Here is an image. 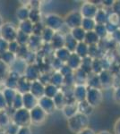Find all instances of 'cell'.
<instances>
[{"mask_svg":"<svg viewBox=\"0 0 120 134\" xmlns=\"http://www.w3.org/2000/svg\"><path fill=\"white\" fill-rule=\"evenodd\" d=\"M89 124H90L89 116L80 113L75 114V116L68 119V121H67L69 130L72 132H75L76 134L80 132L81 131H82L84 129L88 128Z\"/></svg>","mask_w":120,"mask_h":134,"instance_id":"1","label":"cell"},{"mask_svg":"<svg viewBox=\"0 0 120 134\" xmlns=\"http://www.w3.org/2000/svg\"><path fill=\"white\" fill-rule=\"evenodd\" d=\"M86 101L91 107H99L103 101V94L102 91L99 88H94L91 87H87V98Z\"/></svg>","mask_w":120,"mask_h":134,"instance_id":"2","label":"cell"},{"mask_svg":"<svg viewBox=\"0 0 120 134\" xmlns=\"http://www.w3.org/2000/svg\"><path fill=\"white\" fill-rule=\"evenodd\" d=\"M82 19H84V17L81 14L80 11H74L65 16V18L64 19L65 24L70 28L71 30L75 29V28L82 26Z\"/></svg>","mask_w":120,"mask_h":134,"instance_id":"3","label":"cell"},{"mask_svg":"<svg viewBox=\"0 0 120 134\" xmlns=\"http://www.w3.org/2000/svg\"><path fill=\"white\" fill-rule=\"evenodd\" d=\"M14 121L15 124L18 125V126L28 127V124L32 122L30 111L25 108L17 110L14 114Z\"/></svg>","mask_w":120,"mask_h":134,"instance_id":"4","label":"cell"},{"mask_svg":"<svg viewBox=\"0 0 120 134\" xmlns=\"http://www.w3.org/2000/svg\"><path fill=\"white\" fill-rule=\"evenodd\" d=\"M99 8L96 4H93L92 1L85 2L82 5L80 9V13L84 18H91L94 19L97 14Z\"/></svg>","mask_w":120,"mask_h":134,"instance_id":"5","label":"cell"},{"mask_svg":"<svg viewBox=\"0 0 120 134\" xmlns=\"http://www.w3.org/2000/svg\"><path fill=\"white\" fill-rule=\"evenodd\" d=\"M64 24L65 20L56 14H49L48 17H46V26L56 32L59 31Z\"/></svg>","mask_w":120,"mask_h":134,"instance_id":"6","label":"cell"},{"mask_svg":"<svg viewBox=\"0 0 120 134\" xmlns=\"http://www.w3.org/2000/svg\"><path fill=\"white\" fill-rule=\"evenodd\" d=\"M2 32V38H4L6 41H14V40L17 38V32L15 29L10 23L3 24L1 29Z\"/></svg>","mask_w":120,"mask_h":134,"instance_id":"7","label":"cell"},{"mask_svg":"<svg viewBox=\"0 0 120 134\" xmlns=\"http://www.w3.org/2000/svg\"><path fill=\"white\" fill-rule=\"evenodd\" d=\"M30 113L32 122H33V124H41V122H43L48 114L40 105H37L35 108L30 110Z\"/></svg>","mask_w":120,"mask_h":134,"instance_id":"8","label":"cell"},{"mask_svg":"<svg viewBox=\"0 0 120 134\" xmlns=\"http://www.w3.org/2000/svg\"><path fill=\"white\" fill-rule=\"evenodd\" d=\"M39 105H40L41 108L44 110L48 114L53 113L54 110L56 108L55 102H54V99L48 98V97H45V96L40 98V100H39Z\"/></svg>","mask_w":120,"mask_h":134,"instance_id":"9","label":"cell"},{"mask_svg":"<svg viewBox=\"0 0 120 134\" xmlns=\"http://www.w3.org/2000/svg\"><path fill=\"white\" fill-rule=\"evenodd\" d=\"M73 94L77 103L85 101L87 98V87L85 85H75Z\"/></svg>","mask_w":120,"mask_h":134,"instance_id":"10","label":"cell"},{"mask_svg":"<svg viewBox=\"0 0 120 134\" xmlns=\"http://www.w3.org/2000/svg\"><path fill=\"white\" fill-rule=\"evenodd\" d=\"M82 62V58H81L77 54L74 52V53H71L70 57H69L68 60L65 63V64L68 67H70L73 71H76L81 68Z\"/></svg>","mask_w":120,"mask_h":134,"instance_id":"11","label":"cell"},{"mask_svg":"<svg viewBox=\"0 0 120 134\" xmlns=\"http://www.w3.org/2000/svg\"><path fill=\"white\" fill-rule=\"evenodd\" d=\"M30 93L35 97L36 98H41L45 96V87L40 81H33L30 87Z\"/></svg>","mask_w":120,"mask_h":134,"instance_id":"12","label":"cell"},{"mask_svg":"<svg viewBox=\"0 0 120 134\" xmlns=\"http://www.w3.org/2000/svg\"><path fill=\"white\" fill-rule=\"evenodd\" d=\"M62 112L67 119H70L78 114V103H68L63 107Z\"/></svg>","mask_w":120,"mask_h":134,"instance_id":"13","label":"cell"},{"mask_svg":"<svg viewBox=\"0 0 120 134\" xmlns=\"http://www.w3.org/2000/svg\"><path fill=\"white\" fill-rule=\"evenodd\" d=\"M89 75L86 72H84L82 69H78L74 72V77H75V85H84L88 81Z\"/></svg>","mask_w":120,"mask_h":134,"instance_id":"14","label":"cell"},{"mask_svg":"<svg viewBox=\"0 0 120 134\" xmlns=\"http://www.w3.org/2000/svg\"><path fill=\"white\" fill-rule=\"evenodd\" d=\"M23 105L27 110H32L37 107V98L32 93H25L23 96Z\"/></svg>","mask_w":120,"mask_h":134,"instance_id":"15","label":"cell"},{"mask_svg":"<svg viewBox=\"0 0 120 134\" xmlns=\"http://www.w3.org/2000/svg\"><path fill=\"white\" fill-rule=\"evenodd\" d=\"M65 35H63L61 32L58 31L55 33L54 38L51 41L52 47L55 48L56 50L60 49L62 47H65Z\"/></svg>","mask_w":120,"mask_h":134,"instance_id":"16","label":"cell"},{"mask_svg":"<svg viewBox=\"0 0 120 134\" xmlns=\"http://www.w3.org/2000/svg\"><path fill=\"white\" fill-rule=\"evenodd\" d=\"M100 82H101L102 88L108 87L113 82V75L109 70H104L99 74Z\"/></svg>","mask_w":120,"mask_h":134,"instance_id":"17","label":"cell"},{"mask_svg":"<svg viewBox=\"0 0 120 134\" xmlns=\"http://www.w3.org/2000/svg\"><path fill=\"white\" fill-rule=\"evenodd\" d=\"M100 37L97 35V33L93 31H89L86 32V36H85V40L84 42L86 43L88 46H97L98 44L100 42Z\"/></svg>","mask_w":120,"mask_h":134,"instance_id":"18","label":"cell"},{"mask_svg":"<svg viewBox=\"0 0 120 134\" xmlns=\"http://www.w3.org/2000/svg\"><path fill=\"white\" fill-rule=\"evenodd\" d=\"M78 46V42L75 40V38L71 35V33L65 34V47L67 48L71 53L75 52L76 47Z\"/></svg>","mask_w":120,"mask_h":134,"instance_id":"19","label":"cell"},{"mask_svg":"<svg viewBox=\"0 0 120 134\" xmlns=\"http://www.w3.org/2000/svg\"><path fill=\"white\" fill-rule=\"evenodd\" d=\"M89 50H90V46H88L85 42H80L78 43V46L76 47L75 53L77 54L82 59H84V58L89 57Z\"/></svg>","mask_w":120,"mask_h":134,"instance_id":"20","label":"cell"},{"mask_svg":"<svg viewBox=\"0 0 120 134\" xmlns=\"http://www.w3.org/2000/svg\"><path fill=\"white\" fill-rule=\"evenodd\" d=\"M70 33H71V35L75 38V40L78 43L84 42L85 36H86V31H85L82 27H78V28H75V29L71 30Z\"/></svg>","mask_w":120,"mask_h":134,"instance_id":"21","label":"cell"},{"mask_svg":"<svg viewBox=\"0 0 120 134\" xmlns=\"http://www.w3.org/2000/svg\"><path fill=\"white\" fill-rule=\"evenodd\" d=\"M92 112H93V107L86 100L78 103V113L89 116L90 114H92Z\"/></svg>","mask_w":120,"mask_h":134,"instance_id":"22","label":"cell"},{"mask_svg":"<svg viewBox=\"0 0 120 134\" xmlns=\"http://www.w3.org/2000/svg\"><path fill=\"white\" fill-rule=\"evenodd\" d=\"M96 26H97V23H96L94 19L84 18L82 19V26H81V27H82L86 32H89V31H94Z\"/></svg>","mask_w":120,"mask_h":134,"instance_id":"23","label":"cell"},{"mask_svg":"<svg viewBox=\"0 0 120 134\" xmlns=\"http://www.w3.org/2000/svg\"><path fill=\"white\" fill-rule=\"evenodd\" d=\"M108 14L104 9H99L94 18L96 23L97 24L106 25L108 23Z\"/></svg>","mask_w":120,"mask_h":134,"instance_id":"24","label":"cell"},{"mask_svg":"<svg viewBox=\"0 0 120 134\" xmlns=\"http://www.w3.org/2000/svg\"><path fill=\"white\" fill-rule=\"evenodd\" d=\"M70 55H71V52L67 48H65V47H62V48L56 50V58L62 63L63 62L66 63L69 57H70Z\"/></svg>","mask_w":120,"mask_h":134,"instance_id":"25","label":"cell"},{"mask_svg":"<svg viewBox=\"0 0 120 134\" xmlns=\"http://www.w3.org/2000/svg\"><path fill=\"white\" fill-rule=\"evenodd\" d=\"M87 84H88V87L91 88H102L101 82H100V77L98 74H92V75H89V79L88 81H87Z\"/></svg>","mask_w":120,"mask_h":134,"instance_id":"26","label":"cell"},{"mask_svg":"<svg viewBox=\"0 0 120 134\" xmlns=\"http://www.w3.org/2000/svg\"><path fill=\"white\" fill-rule=\"evenodd\" d=\"M59 91L60 90H58V88L51 83L45 86V97H48V98H54Z\"/></svg>","mask_w":120,"mask_h":134,"instance_id":"27","label":"cell"},{"mask_svg":"<svg viewBox=\"0 0 120 134\" xmlns=\"http://www.w3.org/2000/svg\"><path fill=\"white\" fill-rule=\"evenodd\" d=\"M53 99L54 102H55L56 107L58 109H63V107L66 105V99H65V96L63 91L58 92V94Z\"/></svg>","mask_w":120,"mask_h":134,"instance_id":"28","label":"cell"},{"mask_svg":"<svg viewBox=\"0 0 120 134\" xmlns=\"http://www.w3.org/2000/svg\"><path fill=\"white\" fill-rule=\"evenodd\" d=\"M92 62H93V58H91V57H87L82 59V65H81V69L86 72L88 74H90V72H92Z\"/></svg>","mask_w":120,"mask_h":134,"instance_id":"29","label":"cell"},{"mask_svg":"<svg viewBox=\"0 0 120 134\" xmlns=\"http://www.w3.org/2000/svg\"><path fill=\"white\" fill-rule=\"evenodd\" d=\"M50 83L56 86V87H58V86H62L63 84H65V77L63 76L59 72L54 73V74L51 76Z\"/></svg>","mask_w":120,"mask_h":134,"instance_id":"30","label":"cell"},{"mask_svg":"<svg viewBox=\"0 0 120 134\" xmlns=\"http://www.w3.org/2000/svg\"><path fill=\"white\" fill-rule=\"evenodd\" d=\"M20 31L23 32V33L29 35L32 32H33V24L30 21H23L20 26Z\"/></svg>","mask_w":120,"mask_h":134,"instance_id":"31","label":"cell"},{"mask_svg":"<svg viewBox=\"0 0 120 134\" xmlns=\"http://www.w3.org/2000/svg\"><path fill=\"white\" fill-rule=\"evenodd\" d=\"M94 31L97 33V35L100 37V40H104L108 34L106 25H102V24H97Z\"/></svg>","mask_w":120,"mask_h":134,"instance_id":"32","label":"cell"},{"mask_svg":"<svg viewBox=\"0 0 120 134\" xmlns=\"http://www.w3.org/2000/svg\"><path fill=\"white\" fill-rule=\"evenodd\" d=\"M55 33H56L55 31H53V30L46 27L44 29V31H43V32H42V38L45 40L46 42H51L52 40H53V38H54Z\"/></svg>","mask_w":120,"mask_h":134,"instance_id":"33","label":"cell"},{"mask_svg":"<svg viewBox=\"0 0 120 134\" xmlns=\"http://www.w3.org/2000/svg\"><path fill=\"white\" fill-rule=\"evenodd\" d=\"M108 23L113 24L115 26L119 27L120 25V15L117 14H116L114 12H111L110 14H108Z\"/></svg>","mask_w":120,"mask_h":134,"instance_id":"34","label":"cell"},{"mask_svg":"<svg viewBox=\"0 0 120 134\" xmlns=\"http://www.w3.org/2000/svg\"><path fill=\"white\" fill-rule=\"evenodd\" d=\"M92 72L93 74H98L99 75L102 71H104L103 67H102L101 62H100V59H93L92 62Z\"/></svg>","mask_w":120,"mask_h":134,"instance_id":"35","label":"cell"},{"mask_svg":"<svg viewBox=\"0 0 120 134\" xmlns=\"http://www.w3.org/2000/svg\"><path fill=\"white\" fill-rule=\"evenodd\" d=\"M59 72L65 78V77H68V76L73 75L74 72H75V71L72 70L70 67H68L66 64H65V65H63L62 67H61V69L59 70Z\"/></svg>","mask_w":120,"mask_h":134,"instance_id":"36","label":"cell"},{"mask_svg":"<svg viewBox=\"0 0 120 134\" xmlns=\"http://www.w3.org/2000/svg\"><path fill=\"white\" fill-rule=\"evenodd\" d=\"M30 15V12L28 9H25V8H21L19 9V11L17 12V17H18L20 20H23L26 21L28 19V17Z\"/></svg>","mask_w":120,"mask_h":134,"instance_id":"37","label":"cell"},{"mask_svg":"<svg viewBox=\"0 0 120 134\" xmlns=\"http://www.w3.org/2000/svg\"><path fill=\"white\" fill-rule=\"evenodd\" d=\"M30 21H33V23H39V20H40V11L39 10H37V9H33V10H32L30 12Z\"/></svg>","mask_w":120,"mask_h":134,"instance_id":"38","label":"cell"},{"mask_svg":"<svg viewBox=\"0 0 120 134\" xmlns=\"http://www.w3.org/2000/svg\"><path fill=\"white\" fill-rule=\"evenodd\" d=\"M3 55V61L4 63H12L14 59V55L11 52H6V53L2 54Z\"/></svg>","mask_w":120,"mask_h":134,"instance_id":"39","label":"cell"},{"mask_svg":"<svg viewBox=\"0 0 120 134\" xmlns=\"http://www.w3.org/2000/svg\"><path fill=\"white\" fill-rule=\"evenodd\" d=\"M111 37H112L113 41L120 44V28H118L113 34H111Z\"/></svg>","mask_w":120,"mask_h":134,"instance_id":"40","label":"cell"},{"mask_svg":"<svg viewBox=\"0 0 120 134\" xmlns=\"http://www.w3.org/2000/svg\"><path fill=\"white\" fill-rule=\"evenodd\" d=\"M113 97H114V99H115L116 102L120 104V86H119V87H117L115 90Z\"/></svg>","mask_w":120,"mask_h":134,"instance_id":"41","label":"cell"},{"mask_svg":"<svg viewBox=\"0 0 120 134\" xmlns=\"http://www.w3.org/2000/svg\"><path fill=\"white\" fill-rule=\"evenodd\" d=\"M112 8H113V12L120 15V1H115V4Z\"/></svg>","mask_w":120,"mask_h":134,"instance_id":"42","label":"cell"},{"mask_svg":"<svg viewBox=\"0 0 120 134\" xmlns=\"http://www.w3.org/2000/svg\"><path fill=\"white\" fill-rule=\"evenodd\" d=\"M114 132L115 134H120V118L117 119L114 125Z\"/></svg>","mask_w":120,"mask_h":134,"instance_id":"43","label":"cell"},{"mask_svg":"<svg viewBox=\"0 0 120 134\" xmlns=\"http://www.w3.org/2000/svg\"><path fill=\"white\" fill-rule=\"evenodd\" d=\"M77 134H97V133H96L92 129H91L88 127V128L84 129L82 131H81L80 132H78Z\"/></svg>","mask_w":120,"mask_h":134,"instance_id":"44","label":"cell"},{"mask_svg":"<svg viewBox=\"0 0 120 134\" xmlns=\"http://www.w3.org/2000/svg\"><path fill=\"white\" fill-rule=\"evenodd\" d=\"M7 103H6V98L3 93H0V107H6Z\"/></svg>","mask_w":120,"mask_h":134,"instance_id":"45","label":"cell"},{"mask_svg":"<svg viewBox=\"0 0 120 134\" xmlns=\"http://www.w3.org/2000/svg\"><path fill=\"white\" fill-rule=\"evenodd\" d=\"M17 134H32L29 127H22Z\"/></svg>","mask_w":120,"mask_h":134,"instance_id":"46","label":"cell"},{"mask_svg":"<svg viewBox=\"0 0 120 134\" xmlns=\"http://www.w3.org/2000/svg\"><path fill=\"white\" fill-rule=\"evenodd\" d=\"M115 4V1H111V0H108V1H102L101 5H103L106 7H113Z\"/></svg>","mask_w":120,"mask_h":134,"instance_id":"47","label":"cell"},{"mask_svg":"<svg viewBox=\"0 0 120 134\" xmlns=\"http://www.w3.org/2000/svg\"><path fill=\"white\" fill-rule=\"evenodd\" d=\"M5 71H6V63H4L2 60H0V73L3 74V73H5Z\"/></svg>","mask_w":120,"mask_h":134,"instance_id":"48","label":"cell"},{"mask_svg":"<svg viewBox=\"0 0 120 134\" xmlns=\"http://www.w3.org/2000/svg\"><path fill=\"white\" fill-rule=\"evenodd\" d=\"M97 134H111L109 131H100L99 133H97Z\"/></svg>","mask_w":120,"mask_h":134,"instance_id":"49","label":"cell"},{"mask_svg":"<svg viewBox=\"0 0 120 134\" xmlns=\"http://www.w3.org/2000/svg\"><path fill=\"white\" fill-rule=\"evenodd\" d=\"M119 51H120V47H119Z\"/></svg>","mask_w":120,"mask_h":134,"instance_id":"50","label":"cell"}]
</instances>
